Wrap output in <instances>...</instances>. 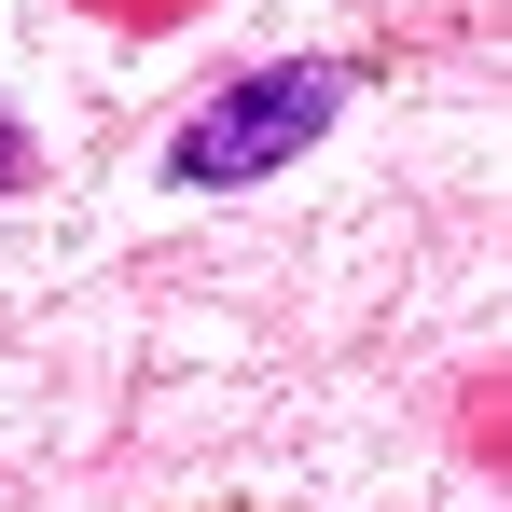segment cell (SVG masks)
<instances>
[{"label":"cell","mask_w":512,"mask_h":512,"mask_svg":"<svg viewBox=\"0 0 512 512\" xmlns=\"http://www.w3.org/2000/svg\"><path fill=\"white\" fill-rule=\"evenodd\" d=\"M346 56H291V70H236V84L208 97L194 125L167 139V180H194V194H236V180H277L291 153H319V125L346 111Z\"/></svg>","instance_id":"cell-1"},{"label":"cell","mask_w":512,"mask_h":512,"mask_svg":"<svg viewBox=\"0 0 512 512\" xmlns=\"http://www.w3.org/2000/svg\"><path fill=\"white\" fill-rule=\"evenodd\" d=\"M0 194H28V125L0 111Z\"/></svg>","instance_id":"cell-2"}]
</instances>
